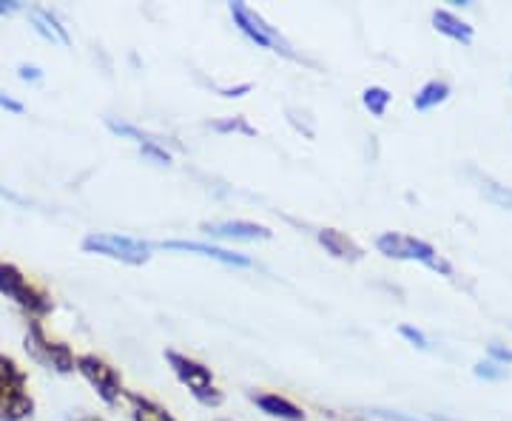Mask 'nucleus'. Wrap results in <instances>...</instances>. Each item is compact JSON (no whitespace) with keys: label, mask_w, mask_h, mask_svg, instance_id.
Returning <instances> with one entry per match:
<instances>
[{"label":"nucleus","mask_w":512,"mask_h":421,"mask_svg":"<svg viewBox=\"0 0 512 421\" xmlns=\"http://www.w3.org/2000/svg\"><path fill=\"white\" fill-rule=\"evenodd\" d=\"M35 413L26 370L6 353H0V421H26Z\"/></svg>","instance_id":"obj_1"},{"label":"nucleus","mask_w":512,"mask_h":421,"mask_svg":"<svg viewBox=\"0 0 512 421\" xmlns=\"http://www.w3.org/2000/svg\"><path fill=\"white\" fill-rule=\"evenodd\" d=\"M0 296L12 299L32 319H43L46 313L55 311L52 293L46 291V288H40L37 282H32L29 276L20 271L18 265L3 262V259H0Z\"/></svg>","instance_id":"obj_2"},{"label":"nucleus","mask_w":512,"mask_h":421,"mask_svg":"<svg viewBox=\"0 0 512 421\" xmlns=\"http://www.w3.org/2000/svg\"><path fill=\"white\" fill-rule=\"evenodd\" d=\"M376 251L387 259H404V262H421L424 268H430V271H436V274L447 276V279H453L456 271H453V265L447 262L444 257H439V251L430 245V242H424L419 237H410V234H382V237H376Z\"/></svg>","instance_id":"obj_3"},{"label":"nucleus","mask_w":512,"mask_h":421,"mask_svg":"<svg viewBox=\"0 0 512 421\" xmlns=\"http://www.w3.org/2000/svg\"><path fill=\"white\" fill-rule=\"evenodd\" d=\"M165 362H168V367L174 370V376L191 390V396L202 407H220L222 390L217 387V379H214L211 367H205L202 362H197V359H191V356H185V353L174 348L165 350Z\"/></svg>","instance_id":"obj_4"},{"label":"nucleus","mask_w":512,"mask_h":421,"mask_svg":"<svg viewBox=\"0 0 512 421\" xmlns=\"http://www.w3.org/2000/svg\"><path fill=\"white\" fill-rule=\"evenodd\" d=\"M228 9H231V18H234V23H237L239 32L248 37L251 43H256L259 49H268V52H276V55H282V57H291V60L296 57L291 43L279 35L274 26L262 18L259 12H254L248 3H231Z\"/></svg>","instance_id":"obj_5"},{"label":"nucleus","mask_w":512,"mask_h":421,"mask_svg":"<svg viewBox=\"0 0 512 421\" xmlns=\"http://www.w3.org/2000/svg\"><path fill=\"white\" fill-rule=\"evenodd\" d=\"M86 254H94V257H106L114 259V262H123V265H146L151 259V245L143 242V239L123 237V234H89L80 245Z\"/></svg>","instance_id":"obj_6"},{"label":"nucleus","mask_w":512,"mask_h":421,"mask_svg":"<svg viewBox=\"0 0 512 421\" xmlns=\"http://www.w3.org/2000/svg\"><path fill=\"white\" fill-rule=\"evenodd\" d=\"M23 348L26 353L40 362L43 367H52L57 373H72L77 367V356L72 353V348L66 342H57L52 339L46 330H43V322L40 319H32L29 328H26V339H23Z\"/></svg>","instance_id":"obj_7"},{"label":"nucleus","mask_w":512,"mask_h":421,"mask_svg":"<svg viewBox=\"0 0 512 421\" xmlns=\"http://www.w3.org/2000/svg\"><path fill=\"white\" fill-rule=\"evenodd\" d=\"M89 385L92 390L103 399V402L114 407L126 396V387H123V376L117 373V367H111L106 359L94 356V353H80L77 356V367H74Z\"/></svg>","instance_id":"obj_8"},{"label":"nucleus","mask_w":512,"mask_h":421,"mask_svg":"<svg viewBox=\"0 0 512 421\" xmlns=\"http://www.w3.org/2000/svg\"><path fill=\"white\" fill-rule=\"evenodd\" d=\"M151 248H163V251H183V254H197L205 259H217L222 265H234V268H251L254 259L237 254V251H225L217 245H202V242H185V239H168V242H157Z\"/></svg>","instance_id":"obj_9"},{"label":"nucleus","mask_w":512,"mask_h":421,"mask_svg":"<svg viewBox=\"0 0 512 421\" xmlns=\"http://www.w3.org/2000/svg\"><path fill=\"white\" fill-rule=\"evenodd\" d=\"M205 237L214 239H239V242H256V239H271L274 231L248 220H228V222H202L200 225Z\"/></svg>","instance_id":"obj_10"},{"label":"nucleus","mask_w":512,"mask_h":421,"mask_svg":"<svg viewBox=\"0 0 512 421\" xmlns=\"http://www.w3.org/2000/svg\"><path fill=\"white\" fill-rule=\"evenodd\" d=\"M316 239H319V245H322L333 259H342V262H359V259L365 257L362 245H359V242H353L348 234L336 231V228H322V231L316 234Z\"/></svg>","instance_id":"obj_11"},{"label":"nucleus","mask_w":512,"mask_h":421,"mask_svg":"<svg viewBox=\"0 0 512 421\" xmlns=\"http://www.w3.org/2000/svg\"><path fill=\"white\" fill-rule=\"evenodd\" d=\"M251 402H254L265 416H271V419L305 421L302 407H296L291 399H285V396H279V393H254V396H251Z\"/></svg>","instance_id":"obj_12"},{"label":"nucleus","mask_w":512,"mask_h":421,"mask_svg":"<svg viewBox=\"0 0 512 421\" xmlns=\"http://www.w3.org/2000/svg\"><path fill=\"white\" fill-rule=\"evenodd\" d=\"M433 26H436L439 35L450 37V40H456L461 46H470L473 37H476V29H473L467 20H461L458 15H453L450 9H436V12H433Z\"/></svg>","instance_id":"obj_13"},{"label":"nucleus","mask_w":512,"mask_h":421,"mask_svg":"<svg viewBox=\"0 0 512 421\" xmlns=\"http://www.w3.org/2000/svg\"><path fill=\"white\" fill-rule=\"evenodd\" d=\"M32 23H35V29L40 32V35L46 37V40H52V43H63V46H69V43H72L69 29L63 26V20L57 18L55 12H49V9H32Z\"/></svg>","instance_id":"obj_14"},{"label":"nucleus","mask_w":512,"mask_h":421,"mask_svg":"<svg viewBox=\"0 0 512 421\" xmlns=\"http://www.w3.org/2000/svg\"><path fill=\"white\" fill-rule=\"evenodd\" d=\"M126 399L131 404V416L134 421H177L168 410H165L163 404L151 402L146 396H140V393H128L126 390Z\"/></svg>","instance_id":"obj_15"},{"label":"nucleus","mask_w":512,"mask_h":421,"mask_svg":"<svg viewBox=\"0 0 512 421\" xmlns=\"http://www.w3.org/2000/svg\"><path fill=\"white\" fill-rule=\"evenodd\" d=\"M447 97H450V83H444V80H430V83H424L419 92L413 94V109L416 111L436 109V106H441Z\"/></svg>","instance_id":"obj_16"},{"label":"nucleus","mask_w":512,"mask_h":421,"mask_svg":"<svg viewBox=\"0 0 512 421\" xmlns=\"http://www.w3.org/2000/svg\"><path fill=\"white\" fill-rule=\"evenodd\" d=\"M478 188H481L484 200L493 202V205H498V208H507V211H512V188L510 185L495 183L493 177H481V174H478Z\"/></svg>","instance_id":"obj_17"},{"label":"nucleus","mask_w":512,"mask_h":421,"mask_svg":"<svg viewBox=\"0 0 512 421\" xmlns=\"http://www.w3.org/2000/svg\"><path fill=\"white\" fill-rule=\"evenodd\" d=\"M390 100H393V94L387 92V89H382V86H367L365 92H362V106H365L373 117H384Z\"/></svg>","instance_id":"obj_18"},{"label":"nucleus","mask_w":512,"mask_h":421,"mask_svg":"<svg viewBox=\"0 0 512 421\" xmlns=\"http://www.w3.org/2000/svg\"><path fill=\"white\" fill-rule=\"evenodd\" d=\"M106 126H109L111 134H117V137H128V140H134V143H140V146H146V143H163L160 137H154V134H148V131L137 129V126H131V123L106 120Z\"/></svg>","instance_id":"obj_19"},{"label":"nucleus","mask_w":512,"mask_h":421,"mask_svg":"<svg viewBox=\"0 0 512 421\" xmlns=\"http://www.w3.org/2000/svg\"><path fill=\"white\" fill-rule=\"evenodd\" d=\"M473 373H476L478 379H484V382H501V379H507V365H501L495 359H487V362H478L473 367Z\"/></svg>","instance_id":"obj_20"},{"label":"nucleus","mask_w":512,"mask_h":421,"mask_svg":"<svg viewBox=\"0 0 512 421\" xmlns=\"http://www.w3.org/2000/svg\"><path fill=\"white\" fill-rule=\"evenodd\" d=\"M211 129L220 131V134H228V131H242V134H248V137H254L256 131L245 123V117H228V120H217V123H211Z\"/></svg>","instance_id":"obj_21"},{"label":"nucleus","mask_w":512,"mask_h":421,"mask_svg":"<svg viewBox=\"0 0 512 421\" xmlns=\"http://www.w3.org/2000/svg\"><path fill=\"white\" fill-rule=\"evenodd\" d=\"M399 336H402V339H407L413 348H419V350L430 348V339H427V336H424L419 328H413V325H399Z\"/></svg>","instance_id":"obj_22"},{"label":"nucleus","mask_w":512,"mask_h":421,"mask_svg":"<svg viewBox=\"0 0 512 421\" xmlns=\"http://www.w3.org/2000/svg\"><path fill=\"white\" fill-rule=\"evenodd\" d=\"M140 154H143V157H148V160H154V163H160V165L171 163V154L165 151L163 143H146V146H140Z\"/></svg>","instance_id":"obj_23"},{"label":"nucleus","mask_w":512,"mask_h":421,"mask_svg":"<svg viewBox=\"0 0 512 421\" xmlns=\"http://www.w3.org/2000/svg\"><path fill=\"white\" fill-rule=\"evenodd\" d=\"M0 109L9 111V114H23V103L15 100V97H9V94L0 92Z\"/></svg>","instance_id":"obj_24"},{"label":"nucleus","mask_w":512,"mask_h":421,"mask_svg":"<svg viewBox=\"0 0 512 421\" xmlns=\"http://www.w3.org/2000/svg\"><path fill=\"white\" fill-rule=\"evenodd\" d=\"M373 416H379V419L387 421H419L413 419V416H407V413H396V410H373Z\"/></svg>","instance_id":"obj_25"},{"label":"nucleus","mask_w":512,"mask_h":421,"mask_svg":"<svg viewBox=\"0 0 512 421\" xmlns=\"http://www.w3.org/2000/svg\"><path fill=\"white\" fill-rule=\"evenodd\" d=\"M20 9H23V3L18 0H0V15H15Z\"/></svg>","instance_id":"obj_26"},{"label":"nucleus","mask_w":512,"mask_h":421,"mask_svg":"<svg viewBox=\"0 0 512 421\" xmlns=\"http://www.w3.org/2000/svg\"><path fill=\"white\" fill-rule=\"evenodd\" d=\"M254 89L251 83H242V86H234V89H222V97H242V94H248Z\"/></svg>","instance_id":"obj_27"},{"label":"nucleus","mask_w":512,"mask_h":421,"mask_svg":"<svg viewBox=\"0 0 512 421\" xmlns=\"http://www.w3.org/2000/svg\"><path fill=\"white\" fill-rule=\"evenodd\" d=\"M18 74H20V80H40V77H43L40 69H35V66H20Z\"/></svg>","instance_id":"obj_28"},{"label":"nucleus","mask_w":512,"mask_h":421,"mask_svg":"<svg viewBox=\"0 0 512 421\" xmlns=\"http://www.w3.org/2000/svg\"><path fill=\"white\" fill-rule=\"evenodd\" d=\"M0 197H6V200H12V202H18V205H23V200H20L18 194H15V191H9L6 185H0Z\"/></svg>","instance_id":"obj_29"},{"label":"nucleus","mask_w":512,"mask_h":421,"mask_svg":"<svg viewBox=\"0 0 512 421\" xmlns=\"http://www.w3.org/2000/svg\"><path fill=\"white\" fill-rule=\"evenodd\" d=\"M69 421H106L103 416H77V419H69Z\"/></svg>","instance_id":"obj_30"},{"label":"nucleus","mask_w":512,"mask_h":421,"mask_svg":"<svg viewBox=\"0 0 512 421\" xmlns=\"http://www.w3.org/2000/svg\"><path fill=\"white\" fill-rule=\"evenodd\" d=\"M510 83H512V80H510Z\"/></svg>","instance_id":"obj_31"}]
</instances>
